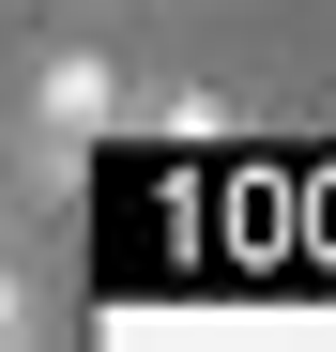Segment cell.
Instances as JSON below:
<instances>
[{"instance_id":"obj_1","label":"cell","mask_w":336,"mask_h":352,"mask_svg":"<svg viewBox=\"0 0 336 352\" xmlns=\"http://www.w3.org/2000/svg\"><path fill=\"white\" fill-rule=\"evenodd\" d=\"M123 123H138V107H123V62H107V46H46V62H31V153H92Z\"/></svg>"},{"instance_id":"obj_2","label":"cell","mask_w":336,"mask_h":352,"mask_svg":"<svg viewBox=\"0 0 336 352\" xmlns=\"http://www.w3.org/2000/svg\"><path fill=\"white\" fill-rule=\"evenodd\" d=\"M16 337H31V291H16V276H0V352H16Z\"/></svg>"}]
</instances>
